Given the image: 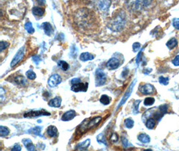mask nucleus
I'll use <instances>...</instances> for the list:
<instances>
[{
    "mask_svg": "<svg viewBox=\"0 0 179 151\" xmlns=\"http://www.w3.org/2000/svg\"><path fill=\"white\" fill-rule=\"evenodd\" d=\"M88 89V83H79L77 84H75L72 86L71 90L74 92H86Z\"/></svg>",
    "mask_w": 179,
    "mask_h": 151,
    "instance_id": "nucleus-9",
    "label": "nucleus"
},
{
    "mask_svg": "<svg viewBox=\"0 0 179 151\" xmlns=\"http://www.w3.org/2000/svg\"><path fill=\"white\" fill-rule=\"evenodd\" d=\"M119 139V136L117 134L115 133H113L112 134V136H111L110 137V141H112V142H118Z\"/></svg>",
    "mask_w": 179,
    "mask_h": 151,
    "instance_id": "nucleus-37",
    "label": "nucleus"
},
{
    "mask_svg": "<svg viewBox=\"0 0 179 151\" xmlns=\"http://www.w3.org/2000/svg\"><path fill=\"white\" fill-rule=\"evenodd\" d=\"M24 27H25V29L26 30V31L28 33H30V34H33V33H34L35 32L34 28H33L32 24L31 22H26L25 24V25H24Z\"/></svg>",
    "mask_w": 179,
    "mask_h": 151,
    "instance_id": "nucleus-28",
    "label": "nucleus"
},
{
    "mask_svg": "<svg viewBox=\"0 0 179 151\" xmlns=\"http://www.w3.org/2000/svg\"><path fill=\"white\" fill-rule=\"evenodd\" d=\"M121 142H122V144H123V146L125 147V148H127L129 147V142H128V141L125 138V137H122L121 138Z\"/></svg>",
    "mask_w": 179,
    "mask_h": 151,
    "instance_id": "nucleus-41",
    "label": "nucleus"
},
{
    "mask_svg": "<svg viewBox=\"0 0 179 151\" xmlns=\"http://www.w3.org/2000/svg\"><path fill=\"white\" fill-rule=\"evenodd\" d=\"M102 120L101 116H97L92 119H85L83 122L78 126L77 128V133L83 134L87 131L91 130L99 124Z\"/></svg>",
    "mask_w": 179,
    "mask_h": 151,
    "instance_id": "nucleus-2",
    "label": "nucleus"
},
{
    "mask_svg": "<svg viewBox=\"0 0 179 151\" xmlns=\"http://www.w3.org/2000/svg\"><path fill=\"white\" fill-rule=\"evenodd\" d=\"M107 77L105 73L102 70L97 68L95 72V86L99 87L106 83Z\"/></svg>",
    "mask_w": 179,
    "mask_h": 151,
    "instance_id": "nucleus-4",
    "label": "nucleus"
},
{
    "mask_svg": "<svg viewBox=\"0 0 179 151\" xmlns=\"http://www.w3.org/2000/svg\"><path fill=\"white\" fill-rule=\"evenodd\" d=\"M119 66V60L116 58H112L107 62V67L110 70H114L118 68Z\"/></svg>",
    "mask_w": 179,
    "mask_h": 151,
    "instance_id": "nucleus-11",
    "label": "nucleus"
},
{
    "mask_svg": "<svg viewBox=\"0 0 179 151\" xmlns=\"http://www.w3.org/2000/svg\"><path fill=\"white\" fill-rule=\"evenodd\" d=\"M50 114L45 109H41L38 111H32L24 114L25 118H37L42 116H50Z\"/></svg>",
    "mask_w": 179,
    "mask_h": 151,
    "instance_id": "nucleus-6",
    "label": "nucleus"
},
{
    "mask_svg": "<svg viewBox=\"0 0 179 151\" xmlns=\"http://www.w3.org/2000/svg\"><path fill=\"white\" fill-rule=\"evenodd\" d=\"M138 138L142 143H148L150 142V137L146 134H140L138 135Z\"/></svg>",
    "mask_w": 179,
    "mask_h": 151,
    "instance_id": "nucleus-20",
    "label": "nucleus"
},
{
    "mask_svg": "<svg viewBox=\"0 0 179 151\" xmlns=\"http://www.w3.org/2000/svg\"><path fill=\"white\" fill-rule=\"evenodd\" d=\"M160 109V110H161V112H162V113L164 115L165 114L167 113L168 106H167V105H166V104H164V105L161 106V107H160V109Z\"/></svg>",
    "mask_w": 179,
    "mask_h": 151,
    "instance_id": "nucleus-39",
    "label": "nucleus"
},
{
    "mask_svg": "<svg viewBox=\"0 0 179 151\" xmlns=\"http://www.w3.org/2000/svg\"><path fill=\"white\" fill-rule=\"evenodd\" d=\"M62 82V78L58 74H54L52 76L50 77L48 79V83L51 87H55L61 83Z\"/></svg>",
    "mask_w": 179,
    "mask_h": 151,
    "instance_id": "nucleus-7",
    "label": "nucleus"
},
{
    "mask_svg": "<svg viewBox=\"0 0 179 151\" xmlns=\"http://www.w3.org/2000/svg\"><path fill=\"white\" fill-rule=\"evenodd\" d=\"M62 99L60 97H56L55 98L52 99L48 102V106L54 108H60L61 106Z\"/></svg>",
    "mask_w": 179,
    "mask_h": 151,
    "instance_id": "nucleus-14",
    "label": "nucleus"
},
{
    "mask_svg": "<svg viewBox=\"0 0 179 151\" xmlns=\"http://www.w3.org/2000/svg\"><path fill=\"white\" fill-rule=\"evenodd\" d=\"M9 46H10L9 42H5V41H1V42H0V51H3L4 50H5V48H7Z\"/></svg>",
    "mask_w": 179,
    "mask_h": 151,
    "instance_id": "nucleus-34",
    "label": "nucleus"
},
{
    "mask_svg": "<svg viewBox=\"0 0 179 151\" xmlns=\"http://www.w3.org/2000/svg\"><path fill=\"white\" fill-rule=\"evenodd\" d=\"M45 10L43 7L35 6L32 8V13L37 17H42L44 14Z\"/></svg>",
    "mask_w": 179,
    "mask_h": 151,
    "instance_id": "nucleus-15",
    "label": "nucleus"
},
{
    "mask_svg": "<svg viewBox=\"0 0 179 151\" xmlns=\"http://www.w3.org/2000/svg\"><path fill=\"white\" fill-rule=\"evenodd\" d=\"M173 65L175 66H179V55H177L172 60Z\"/></svg>",
    "mask_w": 179,
    "mask_h": 151,
    "instance_id": "nucleus-45",
    "label": "nucleus"
},
{
    "mask_svg": "<svg viewBox=\"0 0 179 151\" xmlns=\"http://www.w3.org/2000/svg\"><path fill=\"white\" fill-rule=\"evenodd\" d=\"M156 126V120L154 118H149L147 120L146 122V126L147 128L152 130Z\"/></svg>",
    "mask_w": 179,
    "mask_h": 151,
    "instance_id": "nucleus-23",
    "label": "nucleus"
},
{
    "mask_svg": "<svg viewBox=\"0 0 179 151\" xmlns=\"http://www.w3.org/2000/svg\"><path fill=\"white\" fill-rule=\"evenodd\" d=\"M135 81H134V82H133V83L131 84V86H130L129 87V88L127 89V91L126 92V93H125V95H124L123 98H122V100H121V101H120V103L119 104V106H118V108H119V107H120V106H121L122 105H123L124 103H125V102H126V101H127V99H128V97H129L130 95H131L132 92L133 87H134V86L135 85Z\"/></svg>",
    "mask_w": 179,
    "mask_h": 151,
    "instance_id": "nucleus-10",
    "label": "nucleus"
},
{
    "mask_svg": "<svg viewBox=\"0 0 179 151\" xmlns=\"http://www.w3.org/2000/svg\"><path fill=\"white\" fill-rule=\"evenodd\" d=\"M143 151H152L151 149H146V150H144Z\"/></svg>",
    "mask_w": 179,
    "mask_h": 151,
    "instance_id": "nucleus-47",
    "label": "nucleus"
},
{
    "mask_svg": "<svg viewBox=\"0 0 179 151\" xmlns=\"http://www.w3.org/2000/svg\"><path fill=\"white\" fill-rule=\"evenodd\" d=\"M95 59V56L93 54H92L89 53H83L81 54L79 57V59L81 61L85 62L88 61V60H92Z\"/></svg>",
    "mask_w": 179,
    "mask_h": 151,
    "instance_id": "nucleus-17",
    "label": "nucleus"
},
{
    "mask_svg": "<svg viewBox=\"0 0 179 151\" xmlns=\"http://www.w3.org/2000/svg\"><path fill=\"white\" fill-rule=\"evenodd\" d=\"M42 28L44 30V33L47 36H51L54 33V29L53 26L51 25V24L49 22H44L42 24Z\"/></svg>",
    "mask_w": 179,
    "mask_h": 151,
    "instance_id": "nucleus-12",
    "label": "nucleus"
},
{
    "mask_svg": "<svg viewBox=\"0 0 179 151\" xmlns=\"http://www.w3.org/2000/svg\"><path fill=\"white\" fill-rule=\"evenodd\" d=\"M90 143H91L90 140L89 139L86 140V141H85L84 142H81V143H80V144H78L77 146V147H76V149L78 150H81V151L85 150L87 148H88Z\"/></svg>",
    "mask_w": 179,
    "mask_h": 151,
    "instance_id": "nucleus-19",
    "label": "nucleus"
},
{
    "mask_svg": "<svg viewBox=\"0 0 179 151\" xmlns=\"http://www.w3.org/2000/svg\"><path fill=\"white\" fill-rule=\"evenodd\" d=\"M169 79L168 77H159V82L164 86H167L169 84Z\"/></svg>",
    "mask_w": 179,
    "mask_h": 151,
    "instance_id": "nucleus-35",
    "label": "nucleus"
},
{
    "mask_svg": "<svg viewBox=\"0 0 179 151\" xmlns=\"http://www.w3.org/2000/svg\"><path fill=\"white\" fill-rule=\"evenodd\" d=\"M99 100H100V102H101L102 104H104V105H109L111 101L110 97L107 95H101V97H100Z\"/></svg>",
    "mask_w": 179,
    "mask_h": 151,
    "instance_id": "nucleus-25",
    "label": "nucleus"
},
{
    "mask_svg": "<svg viewBox=\"0 0 179 151\" xmlns=\"http://www.w3.org/2000/svg\"><path fill=\"white\" fill-rule=\"evenodd\" d=\"M111 4H112L111 1H102L99 3V7L101 10H106L109 7Z\"/></svg>",
    "mask_w": 179,
    "mask_h": 151,
    "instance_id": "nucleus-26",
    "label": "nucleus"
},
{
    "mask_svg": "<svg viewBox=\"0 0 179 151\" xmlns=\"http://www.w3.org/2000/svg\"><path fill=\"white\" fill-rule=\"evenodd\" d=\"M74 23L80 32L84 34H94L99 28V20L96 13L87 7L80 8L76 11Z\"/></svg>",
    "mask_w": 179,
    "mask_h": 151,
    "instance_id": "nucleus-1",
    "label": "nucleus"
},
{
    "mask_svg": "<svg viewBox=\"0 0 179 151\" xmlns=\"http://www.w3.org/2000/svg\"><path fill=\"white\" fill-rule=\"evenodd\" d=\"M24 57V48H21L20 50L17 52V53L16 54V55L13 58L12 62H11V63H10L11 67H14L15 66L17 65L18 63L23 59Z\"/></svg>",
    "mask_w": 179,
    "mask_h": 151,
    "instance_id": "nucleus-5",
    "label": "nucleus"
},
{
    "mask_svg": "<svg viewBox=\"0 0 179 151\" xmlns=\"http://www.w3.org/2000/svg\"><path fill=\"white\" fill-rule=\"evenodd\" d=\"M23 144L28 151H36L35 146L32 143L30 139H23Z\"/></svg>",
    "mask_w": 179,
    "mask_h": 151,
    "instance_id": "nucleus-16",
    "label": "nucleus"
},
{
    "mask_svg": "<svg viewBox=\"0 0 179 151\" xmlns=\"http://www.w3.org/2000/svg\"><path fill=\"white\" fill-rule=\"evenodd\" d=\"M124 124L127 128H132L134 125V121L132 118H127L124 121Z\"/></svg>",
    "mask_w": 179,
    "mask_h": 151,
    "instance_id": "nucleus-29",
    "label": "nucleus"
},
{
    "mask_svg": "<svg viewBox=\"0 0 179 151\" xmlns=\"http://www.w3.org/2000/svg\"><path fill=\"white\" fill-rule=\"evenodd\" d=\"M78 54V50L77 47L75 45H72L71 46V49H70V56H71L72 58H76Z\"/></svg>",
    "mask_w": 179,
    "mask_h": 151,
    "instance_id": "nucleus-32",
    "label": "nucleus"
},
{
    "mask_svg": "<svg viewBox=\"0 0 179 151\" xmlns=\"http://www.w3.org/2000/svg\"><path fill=\"white\" fill-rule=\"evenodd\" d=\"M14 81L16 84L20 85V86H25L26 83V79L22 75L17 76L14 79Z\"/></svg>",
    "mask_w": 179,
    "mask_h": 151,
    "instance_id": "nucleus-22",
    "label": "nucleus"
},
{
    "mask_svg": "<svg viewBox=\"0 0 179 151\" xmlns=\"http://www.w3.org/2000/svg\"><path fill=\"white\" fill-rule=\"evenodd\" d=\"M21 147L20 144H15L11 150V151H21Z\"/></svg>",
    "mask_w": 179,
    "mask_h": 151,
    "instance_id": "nucleus-43",
    "label": "nucleus"
},
{
    "mask_svg": "<svg viewBox=\"0 0 179 151\" xmlns=\"http://www.w3.org/2000/svg\"><path fill=\"white\" fill-rule=\"evenodd\" d=\"M76 116V112L75 110H69L62 115V121H70L72 120Z\"/></svg>",
    "mask_w": 179,
    "mask_h": 151,
    "instance_id": "nucleus-13",
    "label": "nucleus"
},
{
    "mask_svg": "<svg viewBox=\"0 0 179 151\" xmlns=\"http://www.w3.org/2000/svg\"><path fill=\"white\" fill-rule=\"evenodd\" d=\"M140 100H136L134 103V112L135 114H137L138 112V106L140 103Z\"/></svg>",
    "mask_w": 179,
    "mask_h": 151,
    "instance_id": "nucleus-42",
    "label": "nucleus"
},
{
    "mask_svg": "<svg viewBox=\"0 0 179 151\" xmlns=\"http://www.w3.org/2000/svg\"><path fill=\"white\" fill-rule=\"evenodd\" d=\"M42 127L41 126H36V127L32 129V132L36 136H40L41 134V131H42Z\"/></svg>",
    "mask_w": 179,
    "mask_h": 151,
    "instance_id": "nucleus-33",
    "label": "nucleus"
},
{
    "mask_svg": "<svg viewBox=\"0 0 179 151\" xmlns=\"http://www.w3.org/2000/svg\"><path fill=\"white\" fill-rule=\"evenodd\" d=\"M10 133V131L9 130V128L5 127V126H0V135H1V137L7 136L9 135Z\"/></svg>",
    "mask_w": 179,
    "mask_h": 151,
    "instance_id": "nucleus-24",
    "label": "nucleus"
},
{
    "mask_svg": "<svg viewBox=\"0 0 179 151\" xmlns=\"http://www.w3.org/2000/svg\"><path fill=\"white\" fill-rule=\"evenodd\" d=\"M140 48V44L139 42H135L133 45V49H134V52H136L139 50Z\"/></svg>",
    "mask_w": 179,
    "mask_h": 151,
    "instance_id": "nucleus-44",
    "label": "nucleus"
},
{
    "mask_svg": "<svg viewBox=\"0 0 179 151\" xmlns=\"http://www.w3.org/2000/svg\"><path fill=\"white\" fill-rule=\"evenodd\" d=\"M47 134L50 137H56L58 134V130L55 126H50L47 128Z\"/></svg>",
    "mask_w": 179,
    "mask_h": 151,
    "instance_id": "nucleus-18",
    "label": "nucleus"
},
{
    "mask_svg": "<svg viewBox=\"0 0 179 151\" xmlns=\"http://www.w3.org/2000/svg\"><path fill=\"white\" fill-rule=\"evenodd\" d=\"M126 20H125V16H124V13L119 12L118 13L112 18V21L110 24V28L115 31H119L124 27Z\"/></svg>",
    "mask_w": 179,
    "mask_h": 151,
    "instance_id": "nucleus-3",
    "label": "nucleus"
},
{
    "mask_svg": "<svg viewBox=\"0 0 179 151\" xmlns=\"http://www.w3.org/2000/svg\"><path fill=\"white\" fill-rule=\"evenodd\" d=\"M70 83H71V84L72 85H75V84H77V83H81V79L79 78H75V79H72L71 81H70Z\"/></svg>",
    "mask_w": 179,
    "mask_h": 151,
    "instance_id": "nucleus-46",
    "label": "nucleus"
},
{
    "mask_svg": "<svg viewBox=\"0 0 179 151\" xmlns=\"http://www.w3.org/2000/svg\"><path fill=\"white\" fill-rule=\"evenodd\" d=\"M32 60L35 62V64H36V65H38L39 63L40 62V61H41V59H40V56H38V55H35L34 57H32Z\"/></svg>",
    "mask_w": 179,
    "mask_h": 151,
    "instance_id": "nucleus-38",
    "label": "nucleus"
},
{
    "mask_svg": "<svg viewBox=\"0 0 179 151\" xmlns=\"http://www.w3.org/2000/svg\"><path fill=\"white\" fill-rule=\"evenodd\" d=\"M177 45H178V41L175 38H171V39L168 41L166 43L167 47L169 48L170 50H172V49L175 48L176 46H177Z\"/></svg>",
    "mask_w": 179,
    "mask_h": 151,
    "instance_id": "nucleus-21",
    "label": "nucleus"
},
{
    "mask_svg": "<svg viewBox=\"0 0 179 151\" xmlns=\"http://www.w3.org/2000/svg\"><path fill=\"white\" fill-rule=\"evenodd\" d=\"M140 91L143 95H150L154 92V87L152 85L144 84L141 86L139 88Z\"/></svg>",
    "mask_w": 179,
    "mask_h": 151,
    "instance_id": "nucleus-8",
    "label": "nucleus"
},
{
    "mask_svg": "<svg viewBox=\"0 0 179 151\" xmlns=\"http://www.w3.org/2000/svg\"><path fill=\"white\" fill-rule=\"evenodd\" d=\"M58 67H61L64 71H67L69 68V65L66 61H64V60H59L58 62Z\"/></svg>",
    "mask_w": 179,
    "mask_h": 151,
    "instance_id": "nucleus-27",
    "label": "nucleus"
},
{
    "mask_svg": "<svg viewBox=\"0 0 179 151\" xmlns=\"http://www.w3.org/2000/svg\"><path fill=\"white\" fill-rule=\"evenodd\" d=\"M172 24L175 28L179 30V18H175L173 20Z\"/></svg>",
    "mask_w": 179,
    "mask_h": 151,
    "instance_id": "nucleus-40",
    "label": "nucleus"
},
{
    "mask_svg": "<svg viewBox=\"0 0 179 151\" xmlns=\"http://www.w3.org/2000/svg\"><path fill=\"white\" fill-rule=\"evenodd\" d=\"M97 140L99 143H102V144H104L105 145H107L106 141H105V137L103 134H99V135H98V136L97 137Z\"/></svg>",
    "mask_w": 179,
    "mask_h": 151,
    "instance_id": "nucleus-36",
    "label": "nucleus"
},
{
    "mask_svg": "<svg viewBox=\"0 0 179 151\" xmlns=\"http://www.w3.org/2000/svg\"><path fill=\"white\" fill-rule=\"evenodd\" d=\"M154 102H155V100H154V98L146 97L144 100V101H143V104H144V105L146 106H150L153 105Z\"/></svg>",
    "mask_w": 179,
    "mask_h": 151,
    "instance_id": "nucleus-31",
    "label": "nucleus"
},
{
    "mask_svg": "<svg viewBox=\"0 0 179 151\" xmlns=\"http://www.w3.org/2000/svg\"><path fill=\"white\" fill-rule=\"evenodd\" d=\"M26 77H28L30 80H34L36 78V73H35L32 70H29L27 71L26 73Z\"/></svg>",
    "mask_w": 179,
    "mask_h": 151,
    "instance_id": "nucleus-30",
    "label": "nucleus"
}]
</instances>
